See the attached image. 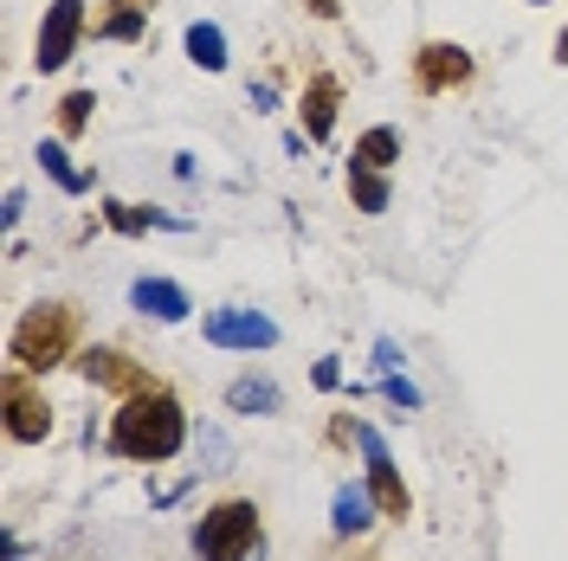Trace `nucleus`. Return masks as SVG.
I'll return each mask as SVG.
<instances>
[{
    "instance_id": "9d476101",
    "label": "nucleus",
    "mask_w": 568,
    "mask_h": 561,
    "mask_svg": "<svg viewBox=\"0 0 568 561\" xmlns=\"http://www.w3.org/2000/svg\"><path fill=\"white\" fill-rule=\"evenodd\" d=\"M336 104H343V84L329 78V71H311V84H304V136L311 142H329V130H336Z\"/></svg>"
},
{
    "instance_id": "a211bd4d",
    "label": "nucleus",
    "mask_w": 568,
    "mask_h": 561,
    "mask_svg": "<svg viewBox=\"0 0 568 561\" xmlns=\"http://www.w3.org/2000/svg\"><path fill=\"white\" fill-rule=\"evenodd\" d=\"M104 220L116 226V233H149V226H187V220H169V213H155V207H130V201H104Z\"/></svg>"
},
{
    "instance_id": "f3484780",
    "label": "nucleus",
    "mask_w": 568,
    "mask_h": 561,
    "mask_svg": "<svg viewBox=\"0 0 568 561\" xmlns=\"http://www.w3.org/2000/svg\"><path fill=\"white\" fill-rule=\"evenodd\" d=\"M33 155H39V169H45V175L59 181V187H65V194H91V175H84V169H71L65 142H39Z\"/></svg>"
},
{
    "instance_id": "20e7f679",
    "label": "nucleus",
    "mask_w": 568,
    "mask_h": 561,
    "mask_svg": "<svg viewBox=\"0 0 568 561\" xmlns=\"http://www.w3.org/2000/svg\"><path fill=\"white\" fill-rule=\"evenodd\" d=\"M0 400H7V439H13V446H39V439H52V407H45V394L33 387L27 368H7Z\"/></svg>"
},
{
    "instance_id": "4468645a",
    "label": "nucleus",
    "mask_w": 568,
    "mask_h": 561,
    "mask_svg": "<svg viewBox=\"0 0 568 561\" xmlns=\"http://www.w3.org/2000/svg\"><path fill=\"white\" fill-rule=\"evenodd\" d=\"M349 201L362 213H388V175H382V169H362V162H349Z\"/></svg>"
},
{
    "instance_id": "9b49d317",
    "label": "nucleus",
    "mask_w": 568,
    "mask_h": 561,
    "mask_svg": "<svg viewBox=\"0 0 568 561\" xmlns=\"http://www.w3.org/2000/svg\"><path fill=\"white\" fill-rule=\"evenodd\" d=\"M130 304H136L142 316H155V323H181V316L194 310L187 290H181L175 278H136L130 284Z\"/></svg>"
},
{
    "instance_id": "423d86ee",
    "label": "nucleus",
    "mask_w": 568,
    "mask_h": 561,
    "mask_svg": "<svg viewBox=\"0 0 568 561\" xmlns=\"http://www.w3.org/2000/svg\"><path fill=\"white\" fill-rule=\"evenodd\" d=\"M84 39V0H52L39 20V45H33V71H65L71 52Z\"/></svg>"
},
{
    "instance_id": "dca6fc26",
    "label": "nucleus",
    "mask_w": 568,
    "mask_h": 561,
    "mask_svg": "<svg viewBox=\"0 0 568 561\" xmlns=\"http://www.w3.org/2000/svg\"><path fill=\"white\" fill-rule=\"evenodd\" d=\"M355 162H362V169H382V175H388L394 162H400V136H394L388 123H382V130H362V136H355Z\"/></svg>"
},
{
    "instance_id": "f8f14e48",
    "label": "nucleus",
    "mask_w": 568,
    "mask_h": 561,
    "mask_svg": "<svg viewBox=\"0 0 568 561\" xmlns=\"http://www.w3.org/2000/svg\"><path fill=\"white\" fill-rule=\"evenodd\" d=\"M226 407H233V414H258V420H265V414H278V407H284V387L265 381V375H246V381L226 387Z\"/></svg>"
},
{
    "instance_id": "bb28decb",
    "label": "nucleus",
    "mask_w": 568,
    "mask_h": 561,
    "mask_svg": "<svg viewBox=\"0 0 568 561\" xmlns=\"http://www.w3.org/2000/svg\"><path fill=\"white\" fill-rule=\"evenodd\" d=\"M530 7H542V0H530Z\"/></svg>"
},
{
    "instance_id": "b1692460",
    "label": "nucleus",
    "mask_w": 568,
    "mask_h": 561,
    "mask_svg": "<svg viewBox=\"0 0 568 561\" xmlns=\"http://www.w3.org/2000/svg\"><path fill=\"white\" fill-rule=\"evenodd\" d=\"M246 98H252V110H278V91H272V84H252Z\"/></svg>"
},
{
    "instance_id": "4be33fe9",
    "label": "nucleus",
    "mask_w": 568,
    "mask_h": 561,
    "mask_svg": "<svg viewBox=\"0 0 568 561\" xmlns=\"http://www.w3.org/2000/svg\"><path fill=\"white\" fill-rule=\"evenodd\" d=\"M0 220H7V226H20V220H27V187H7V207H0Z\"/></svg>"
},
{
    "instance_id": "ddd939ff",
    "label": "nucleus",
    "mask_w": 568,
    "mask_h": 561,
    "mask_svg": "<svg viewBox=\"0 0 568 561\" xmlns=\"http://www.w3.org/2000/svg\"><path fill=\"white\" fill-rule=\"evenodd\" d=\"M368 510H375V497L355 491V484H343V491H336V510H329V529H336V536H362V529L375 523Z\"/></svg>"
},
{
    "instance_id": "aec40b11",
    "label": "nucleus",
    "mask_w": 568,
    "mask_h": 561,
    "mask_svg": "<svg viewBox=\"0 0 568 561\" xmlns=\"http://www.w3.org/2000/svg\"><path fill=\"white\" fill-rule=\"evenodd\" d=\"M388 400L414 414V407H420V387H414V381H400V375H388Z\"/></svg>"
},
{
    "instance_id": "39448f33",
    "label": "nucleus",
    "mask_w": 568,
    "mask_h": 561,
    "mask_svg": "<svg viewBox=\"0 0 568 561\" xmlns=\"http://www.w3.org/2000/svg\"><path fill=\"white\" fill-rule=\"evenodd\" d=\"M471 84V52L453 45V39H426L414 52V91L420 98H446V91H465Z\"/></svg>"
},
{
    "instance_id": "393cba45",
    "label": "nucleus",
    "mask_w": 568,
    "mask_h": 561,
    "mask_svg": "<svg viewBox=\"0 0 568 561\" xmlns=\"http://www.w3.org/2000/svg\"><path fill=\"white\" fill-rule=\"evenodd\" d=\"M304 7H311L317 20H343V0H304Z\"/></svg>"
},
{
    "instance_id": "2eb2a0df",
    "label": "nucleus",
    "mask_w": 568,
    "mask_h": 561,
    "mask_svg": "<svg viewBox=\"0 0 568 561\" xmlns=\"http://www.w3.org/2000/svg\"><path fill=\"white\" fill-rule=\"evenodd\" d=\"M187 59L201 71H226V33H220L213 20H194V27H187Z\"/></svg>"
},
{
    "instance_id": "a878e982",
    "label": "nucleus",
    "mask_w": 568,
    "mask_h": 561,
    "mask_svg": "<svg viewBox=\"0 0 568 561\" xmlns=\"http://www.w3.org/2000/svg\"><path fill=\"white\" fill-rule=\"evenodd\" d=\"M556 59H562V65H568V27H562V33H556Z\"/></svg>"
},
{
    "instance_id": "1a4fd4ad",
    "label": "nucleus",
    "mask_w": 568,
    "mask_h": 561,
    "mask_svg": "<svg viewBox=\"0 0 568 561\" xmlns=\"http://www.w3.org/2000/svg\"><path fill=\"white\" fill-rule=\"evenodd\" d=\"M71 368H78V375H84L91 387H110V394H123V400H130V394H142V387H155V375H149L142 361H130L123 349H84L78 361H71Z\"/></svg>"
},
{
    "instance_id": "6e6552de",
    "label": "nucleus",
    "mask_w": 568,
    "mask_h": 561,
    "mask_svg": "<svg viewBox=\"0 0 568 561\" xmlns=\"http://www.w3.org/2000/svg\"><path fill=\"white\" fill-rule=\"evenodd\" d=\"M355 446H362V458H368V497L382 503V517H407L414 497H407V484H400V471H394L382 432H375V426H355Z\"/></svg>"
},
{
    "instance_id": "f257e3e1",
    "label": "nucleus",
    "mask_w": 568,
    "mask_h": 561,
    "mask_svg": "<svg viewBox=\"0 0 568 561\" xmlns=\"http://www.w3.org/2000/svg\"><path fill=\"white\" fill-rule=\"evenodd\" d=\"M181 446H187V414H181V400L162 381L130 394V400L110 414V452L116 458L162 465V458H175Z\"/></svg>"
},
{
    "instance_id": "0eeeda50",
    "label": "nucleus",
    "mask_w": 568,
    "mask_h": 561,
    "mask_svg": "<svg viewBox=\"0 0 568 561\" xmlns=\"http://www.w3.org/2000/svg\"><path fill=\"white\" fill-rule=\"evenodd\" d=\"M201 336H207L213 349H272L278 343V323L258 310H240V304H226V310H207V323H201Z\"/></svg>"
},
{
    "instance_id": "6ab92c4d",
    "label": "nucleus",
    "mask_w": 568,
    "mask_h": 561,
    "mask_svg": "<svg viewBox=\"0 0 568 561\" xmlns=\"http://www.w3.org/2000/svg\"><path fill=\"white\" fill-rule=\"evenodd\" d=\"M91 110H98V91H84V84L65 91V98H59V130H65V136H84V130H91Z\"/></svg>"
},
{
    "instance_id": "5701e85b",
    "label": "nucleus",
    "mask_w": 568,
    "mask_h": 561,
    "mask_svg": "<svg viewBox=\"0 0 568 561\" xmlns=\"http://www.w3.org/2000/svg\"><path fill=\"white\" fill-rule=\"evenodd\" d=\"M375 368H382V375H394V368H400V349H394V343H375Z\"/></svg>"
},
{
    "instance_id": "7ed1b4c3",
    "label": "nucleus",
    "mask_w": 568,
    "mask_h": 561,
    "mask_svg": "<svg viewBox=\"0 0 568 561\" xmlns=\"http://www.w3.org/2000/svg\"><path fill=\"white\" fill-rule=\"evenodd\" d=\"M194 555L201 561H246L258 555V503L252 497H220L201 529H194Z\"/></svg>"
},
{
    "instance_id": "412c9836",
    "label": "nucleus",
    "mask_w": 568,
    "mask_h": 561,
    "mask_svg": "<svg viewBox=\"0 0 568 561\" xmlns=\"http://www.w3.org/2000/svg\"><path fill=\"white\" fill-rule=\"evenodd\" d=\"M311 381H317L323 394H329V387H343V368H336V355H323L317 368H311Z\"/></svg>"
},
{
    "instance_id": "f03ea898",
    "label": "nucleus",
    "mask_w": 568,
    "mask_h": 561,
    "mask_svg": "<svg viewBox=\"0 0 568 561\" xmlns=\"http://www.w3.org/2000/svg\"><path fill=\"white\" fill-rule=\"evenodd\" d=\"M71 343H78V304H33V310L13 323V336H7V355H13V368H27V375H52L59 361H71Z\"/></svg>"
}]
</instances>
